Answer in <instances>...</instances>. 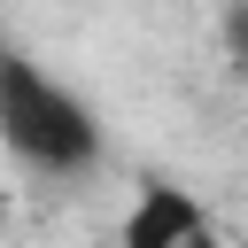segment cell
Instances as JSON below:
<instances>
[{
  "mask_svg": "<svg viewBox=\"0 0 248 248\" xmlns=\"http://www.w3.org/2000/svg\"><path fill=\"white\" fill-rule=\"evenodd\" d=\"M0 147L39 178H85L101 163V116L23 54H0Z\"/></svg>",
  "mask_w": 248,
  "mask_h": 248,
  "instance_id": "6da1fadb",
  "label": "cell"
},
{
  "mask_svg": "<svg viewBox=\"0 0 248 248\" xmlns=\"http://www.w3.org/2000/svg\"><path fill=\"white\" fill-rule=\"evenodd\" d=\"M116 248H209V217H202V202H194L186 186L147 178V186L132 194V209H124Z\"/></svg>",
  "mask_w": 248,
  "mask_h": 248,
  "instance_id": "7a4b0ae2",
  "label": "cell"
},
{
  "mask_svg": "<svg viewBox=\"0 0 248 248\" xmlns=\"http://www.w3.org/2000/svg\"><path fill=\"white\" fill-rule=\"evenodd\" d=\"M217 31H225V54H232V70L248 78V0H225V23H217Z\"/></svg>",
  "mask_w": 248,
  "mask_h": 248,
  "instance_id": "3957f363",
  "label": "cell"
},
{
  "mask_svg": "<svg viewBox=\"0 0 248 248\" xmlns=\"http://www.w3.org/2000/svg\"><path fill=\"white\" fill-rule=\"evenodd\" d=\"M0 225H8V186H0Z\"/></svg>",
  "mask_w": 248,
  "mask_h": 248,
  "instance_id": "277c9868",
  "label": "cell"
},
{
  "mask_svg": "<svg viewBox=\"0 0 248 248\" xmlns=\"http://www.w3.org/2000/svg\"><path fill=\"white\" fill-rule=\"evenodd\" d=\"M0 54H8V46H0Z\"/></svg>",
  "mask_w": 248,
  "mask_h": 248,
  "instance_id": "5b68a950",
  "label": "cell"
}]
</instances>
